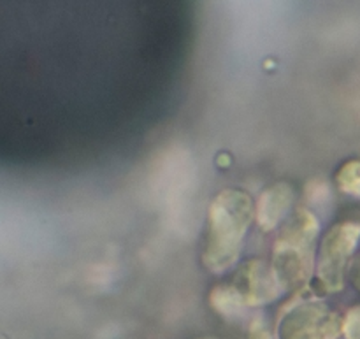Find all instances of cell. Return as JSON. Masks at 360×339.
I'll return each instance as SVG.
<instances>
[{
    "instance_id": "5b68a950",
    "label": "cell",
    "mask_w": 360,
    "mask_h": 339,
    "mask_svg": "<svg viewBox=\"0 0 360 339\" xmlns=\"http://www.w3.org/2000/svg\"><path fill=\"white\" fill-rule=\"evenodd\" d=\"M334 331V316L320 301H306L292 308L280 326L283 339H326Z\"/></svg>"
},
{
    "instance_id": "ba28073f",
    "label": "cell",
    "mask_w": 360,
    "mask_h": 339,
    "mask_svg": "<svg viewBox=\"0 0 360 339\" xmlns=\"http://www.w3.org/2000/svg\"><path fill=\"white\" fill-rule=\"evenodd\" d=\"M336 185L341 192L360 197V160H348L338 169Z\"/></svg>"
},
{
    "instance_id": "30bf717a",
    "label": "cell",
    "mask_w": 360,
    "mask_h": 339,
    "mask_svg": "<svg viewBox=\"0 0 360 339\" xmlns=\"http://www.w3.org/2000/svg\"><path fill=\"white\" fill-rule=\"evenodd\" d=\"M345 329H347V334L350 339H360V308L350 309Z\"/></svg>"
},
{
    "instance_id": "6da1fadb",
    "label": "cell",
    "mask_w": 360,
    "mask_h": 339,
    "mask_svg": "<svg viewBox=\"0 0 360 339\" xmlns=\"http://www.w3.org/2000/svg\"><path fill=\"white\" fill-rule=\"evenodd\" d=\"M253 215V200L245 190H221L211 200L202 248V264L210 273L221 274L236 266Z\"/></svg>"
},
{
    "instance_id": "7a4b0ae2",
    "label": "cell",
    "mask_w": 360,
    "mask_h": 339,
    "mask_svg": "<svg viewBox=\"0 0 360 339\" xmlns=\"http://www.w3.org/2000/svg\"><path fill=\"white\" fill-rule=\"evenodd\" d=\"M319 232V218L308 207L295 210L281 227L274 243L271 266L283 292L297 290L311 278Z\"/></svg>"
},
{
    "instance_id": "8992f818",
    "label": "cell",
    "mask_w": 360,
    "mask_h": 339,
    "mask_svg": "<svg viewBox=\"0 0 360 339\" xmlns=\"http://www.w3.org/2000/svg\"><path fill=\"white\" fill-rule=\"evenodd\" d=\"M294 200L295 192L288 183L276 181L266 186L255 203V218L259 227L264 232L276 229L290 213Z\"/></svg>"
},
{
    "instance_id": "8fae6325",
    "label": "cell",
    "mask_w": 360,
    "mask_h": 339,
    "mask_svg": "<svg viewBox=\"0 0 360 339\" xmlns=\"http://www.w3.org/2000/svg\"><path fill=\"white\" fill-rule=\"evenodd\" d=\"M350 280L352 283L360 290V255L352 262L350 266Z\"/></svg>"
},
{
    "instance_id": "3957f363",
    "label": "cell",
    "mask_w": 360,
    "mask_h": 339,
    "mask_svg": "<svg viewBox=\"0 0 360 339\" xmlns=\"http://www.w3.org/2000/svg\"><path fill=\"white\" fill-rule=\"evenodd\" d=\"M360 239V225L352 222L336 224L326 232L316 255V285L322 294L340 292L345 283V271Z\"/></svg>"
},
{
    "instance_id": "277c9868",
    "label": "cell",
    "mask_w": 360,
    "mask_h": 339,
    "mask_svg": "<svg viewBox=\"0 0 360 339\" xmlns=\"http://www.w3.org/2000/svg\"><path fill=\"white\" fill-rule=\"evenodd\" d=\"M234 287L245 299L246 306H262L273 302L283 294L273 266L262 259L246 260L234 276Z\"/></svg>"
},
{
    "instance_id": "7c38bea8",
    "label": "cell",
    "mask_w": 360,
    "mask_h": 339,
    "mask_svg": "<svg viewBox=\"0 0 360 339\" xmlns=\"http://www.w3.org/2000/svg\"><path fill=\"white\" fill-rule=\"evenodd\" d=\"M252 339H269V334L264 331V327L260 326V322H255L252 326Z\"/></svg>"
},
{
    "instance_id": "9c48e42d",
    "label": "cell",
    "mask_w": 360,
    "mask_h": 339,
    "mask_svg": "<svg viewBox=\"0 0 360 339\" xmlns=\"http://www.w3.org/2000/svg\"><path fill=\"white\" fill-rule=\"evenodd\" d=\"M306 199H308L309 206H313L315 210L327 211V207L330 206V200H333L329 183L320 178L306 183Z\"/></svg>"
},
{
    "instance_id": "52a82bcc",
    "label": "cell",
    "mask_w": 360,
    "mask_h": 339,
    "mask_svg": "<svg viewBox=\"0 0 360 339\" xmlns=\"http://www.w3.org/2000/svg\"><path fill=\"white\" fill-rule=\"evenodd\" d=\"M210 305L213 306L220 315L232 319V316L241 315L246 302L234 285H217V287L210 292Z\"/></svg>"
}]
</instances>
